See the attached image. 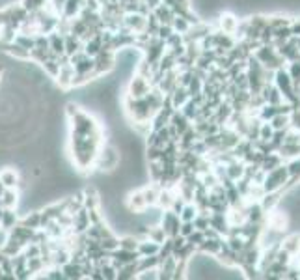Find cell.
<instances>
[{"label":"cell","instance_id":"cell-14","mask_svg":"<svg viewBox=\"0 0 300 280\" xmlns=\"http://www.w3.org/2000/svg\"><path fill=\"white\" fill-rule=\"evenodd\" d=\"M261 95H263L265 99V103H269V105H280V103H284V97H282V93H280V90L274 86V83L270 81V83H265L263 84V88H261Z\"/></svg>","mask_w":300,"mask_h":280},{"label":"cell","instance_id":"cell-41","mask_svg":"<svg viewBox=\"0 0 300 280\" xmlns=\"http://www.w3.org/2000/svg\"><path fill=\"white\" fill-rule=\"evenodd\" d=\"M2 213H4V208H2V206H0V218H2Z\"/></svg>","mask_w":300,"mask_h":280},{"label":"cell","instance_id":"cell-15","mask_svg":"<svg viewBox=\"0 0 300 280\" xmlns=\"http://www.w3.org/2000/svg\"><path fill=\"white\" fill-rule=\"evenodd\" d=\"M84 6H86V0H66V4H63V10H62V15L63 19H75V17L80 15V11L84 10Z\"/></svg>","mask_w":300,"mask_h":280},{"label":"cell","instance_id":"cell-20","mask_svg":"<svg viewBox=\"0 0 300 280\" xmlns=\"http://www.w3.org/2000/svg\"><path fill=\"white\" fill-rule=\"evenodd\" d=\"M0 183L6 187V189H17L21 179H19V174L13 168H4L0 170Z\"/></svg>","mask_w":300,"mask_h":280},{"label":"cell","instance_id":"cell-3","mask_svg":"<svg viewBox=\"0 0 300 280\" xmlns=\"http://www.w3.org/2000/svg\"><path fill=\"white\" fill-rule=\"evenodd\" d=\"M287 179H289V174H287L285 163H282V165L272 168V170L265 172V177H263V182H261V187H263L265 192L284 191Z\"/></svg>","mask_w":300,"mask_h":280},{"label":"cell","instance_id":"cell-10","mask_svg":"<svg viewBox=\"0 0 300 280\" xmlns=\"http://www.w3.org/2000/svg\"><path fill=\"white\" fill-rule=\"evenodd\" d=\"M222 245H224V237H205L203 239V243L198 247V252L217 258L218 252L222 250Z\"/></svg>","mask_w":300,"mask_h":280},{"label":"cell","instance_id":"cell-36","mask_svg":"<svg viewBox=\"0 0 300 280\" xmlns=\"http://www.w3.org/2000/svg\"><path fill=\"white\" fill-rule=\"evenodd\" d=\"M172 28H174V32H177V34H183V36H185L186 32H188V28H190V23L186 21L185 17L176 15V17H174V21H172Z\"/></svg>","mask_w":300,"mask_h":280},{"label":"cell","instance_id":"cell-32","mask_svg":"<svg viewBox=\"0 0 300 280\" xmlns=\"http://www.w3.org/2000/svg\"><path fill=\"white\" fill-rule=\"evenodd\" d=\"M287 73H289V77L293 78V84H295V88L298 90L300 88V58L298 60H293V62H289V66H287Z\"/></svg>","mask_w":300,"mask_h":280},{"label":"cell","instance_id":"cell-24","mask_svg":"<svg viewBox=\"0 0 300 280\" xmlns=\"http://www.w3.org/2000/svg\"><path fill=\"white\" fill-rule=\"evenodd\" d=\"M170 99H172L174 109H181L183 105L190 99V95H188V90H186L185 86H176V90L170 93Z\"/></svg>","mask_w":300,"mask_h":280},{"label":"cell","instance_id":"cell-28","mask_svg":"<svg viewBox=\"0 0 300 280\" xmlns=\"http://www.w3.org/2000/svg\"><path fill=\"white\" fill-rule=\"evenodd\" d=\"M136 276H138V269H136V262H133V264H125L119 267L116 280H133Z\"/></svg>","mask_w":300,"mask_h":280},{"label":"cell","instance_id":"cell-1","mask_svg":"<svg viewBox=\"0 0 300 280\" xmlns=\"http://www.w3.org/2000/svg\"><path fill=\"white\" fill-rule=\"evenodd\" d=\"M272 83H274V86L280 90V93H282L284 101H287V103H289L293 109H298V107H300L298 90L295 88L293 78L289 77V73H287L285 66H282V68L276 69L274 75H272Z\"/></svg>","mask_w":300,"mask_h":280},{"label":"cell","instance_id":"cell-5","mask_svg":"<svg viewBox=\"0 0 300 280\" xmlns=\"http://www.w3.org/2000/svg\"><path fill=\"white\" fill-rule=\"evenodd\" d=\"M151 88H153V84H151L149 78L140 75V73H135L133 78L129 81V84H127V97H133V99L144 97L145 93H149Z\"/></svg>","mask_w":300,"mask_h":280},{"label":"cell","instance_id":"cell-34","mask_svg":"<svg viewBox=\"0 0 300 280\" xmlns=\"http://www.w3.org/2000/svg\"><path fill=\"white\" fill-rule=\"evenodd\" d=\"M140 239L136 237L135 233H129V235H123L119 237V249H127V250H136L138 249Z\"/></svg>","mask_w":300,"mask_h":280},{"label":"cell","instance_id":"cell-17","mask_svg":"<svg viewBox=\"0 0 300 280\" xmlns=\"http://www.w3.org/2000/svg\"><path fill=\"white\" fill-rule=\"evenodd\" d=\"M62 273H63V278L66 280H80L84 278L82 276V264H77V262H66L62 265Z\"/></svg>","mask_w":300,"mask_h":280},{"label":"cell","instance_id":"cell-8","mask_svg":"<svg viewBox=\"0 0 300 280\" xmlns=\"http://www.w3.org/2000/svg\"><path fill=\"white\" fill-rule=\"evenodd\" d=\"M145 25H147V15H142L140 11L123 15V26H127L133 34H142L145 30Z\"/></svg>","mask_w":300,"mask_h":280},{"label":"cell","instance_id":"cell-21","mask_svg":"<svg viewBox=\"0 0 300 280\" xmlns=\"http://www.w3.org/2000/svg\"><path fill=\"white\" fill-rule=\"evenodd\" d=\"M63 42H66V54L68 56H73L75 52L78 51H82V47H84V42L80 39V37L77 36V34H63Z\"/></svg>","mask_w":300,"mask_h":280},{"label":"cell","instance_id":"cell-42","mask_svg":"<svg viewBox=\"0 0 300 280\" xmlns=\"http://www.w3.org/2000/svg\"><path fill=\"white\" fill-rule=\"evenodd\" d=\"M296 258H300V239H298V254H296Z\"/></svg>","mask_w":300,"mask_h":280},{"label":"cell","instance_id":"cell-18","mask_svg":"<svg viewBox=\"0 0 300 280\" xmlns=\"http://www.w3.org/2000/svg\"><path fill=\"white\" fill-rule=\"evenodd\" d=\"M49 47H51V52L54 54V56L66 54V42H63V34H60L58 30L51 32V34H49Z\"/></svg>","mask_w":300,"mask_h":280},{"label":"cell","instance_id":"cell-37","mask_svg":"<svg viewBox=\"0 0 300 280\" xmlns=\"http://www.w3.org/2000/svg\"><path fill=\"white\" fill-rule=\"evenodd\" d=\"M272 135H274V129H272V125H270L269 122H261V125H259V140L270 142Z\"/></svg>","mask_w":300,"mask_h":280},{"label":"cell","instance_id":"cell-33","mask_svg":"<svg viewBox=\"0 0 300 280\" xmlns=\"http://www.w3.org/2000/svg\"><path fill=\"white\" fill-rule=\"evenodd\" d=\"M19 4L25 8L28 13H34V11L37 10H43V8H47V4H49V0H21Z\"/></svg>","mask_w":300,"mask_h":280},{"label":"cell","instance_id":"cell-40","mask_svg":"<svg viewBox=\"0 0 300 280\" xmlns=\"http://www.w3.org/2000/svg\"><path fill=\"white\" fill-rule=\"evenodd\" d=\"M4 189H6V187L2 185V183H0V196H2V192H4Z\"/></svg>","mask_w":300,"mask_h":280},{"label":"cell","instance_id":"cell-12","mask_svg":"<svg viewBox=\"0 0 300 280\" xmlns=\"http://www.w3.org/2000/svg\"><path fill=\"white\" fill-rule=\"evenodd\" d=\"M239 21H241V19H237L233 13H222V15L218 17V30H222L224 34L235 36V34H237V28H239Z\"/></svg>","mask_w":300,"mask_h":280},{"label":"cell","instance_id":"cell-35","mask_svg":"<svg viewBox=\"0 0 300 280\" xmlns=\"http://www.w3.org/2000/svg\"><path fill=\"white\" fill-rule=\"evenodd\" d=\"M269 124L272 125V129H274V131L287 129V127H289V124H291V118H289V114H276L274 118L270 119Z\"/></svg>","mask_w":300,"mask_h":280},{"label":"cell","instance_id":"cell-31","mask_svg":"<svg viewBox=\"0 0 300 280\" xmlns=\"http://www.w3.org/2000/svg\"><path fill=\"white\" fill-rule=\"evenodd\" d=\"M43 71L49 75L51 78H56L58 73H60V64H58V56H52L49 58V60H45V62L41 64Z\"/></svg>","mask_w":300,"mask_h":280},{"label":"cell","instance_id":"cell-43","mask_svg":"<svg viewBox=\"0 0 300 280\" xmlns=\"http://www.w3.org/2000/svg\"><path fill=\"white\" fill-rule=\"evenodd\" d=\"M0 75H2V66H0Z\"/></svg>","mask_w":300,"mask_h":280},{"label":"cell","instance_id":"cell-7","mask_svg":"<svg viewBox=\"0 0 300 280\" xmlns=\"http://www.w3.org/2000/svg\"><path fill=\"white\" fill-rule=\"evenodd\" d=\"M159 224L162 226V230H164V233L168 235V237H174V235H177V233H179L181 218H179V215H177V213L172 211V209H162Z\"/></svg>","mask_w":300,"mask_h":280},{"label":"cell","instance_id":"cell-2","mask_svg":"<svg viewBox=\"0 0 300 280\" xmlns=\"http://www.w3.org/2000/svg\"><path fill=\"white\" fill-rule=\"evenodd\" d=\"M121 163L118 148H114L112 144L101 146V150L97 153V159L93 163V168H97L101 172H114Z\"/></svg>","mask_w":300,"mask_h":280},{"label":"cell","instance_id":"cell-25","mask_svg":"<svg viewBox=\"0 0 300 280\" xmlns=\"http://www.w3.org/2000/svg\"><path fill=\"white\" fill-rule=\"evenodd\" d=\"M159 249H161V245L155 243V241H151V239L144 237L140 239L138 243V254L140 256H151V254H159Z\"/></svg>","mask_w":300,"mask_h":280},{"label":"cell","instance_id":"cell-9","mask_svg":"<svg viewBox=\"0 0 300 280\" xmlns=\"http://www.w3.org/2000/svg\"><path fill=\"white\" fill-rule=\"evenodd\" d=\"M73 78H75V68L71 64H66V66H60V73H58V77L54 81H56L62 92H68V90L73 88Z\"/></svg>","mask_w":300,"mask_h":280},{"label":"cell","instance_id":"cell-6","mask_svg":"<svg viewBox=\"0 0 300 280\" xmlns=\"http://www.w3.org/2000/svg\"><path fill=\"white\" fill-rule=\"evenodd\" d=\"M28 17V11L23 8L21 4H11L4 10H0V26L13 23V25L21 26V23Z\"/></svg>","mask_w":300,"mask_h":280},{"label":"cell","instance_id":"cell-22","mask_svg":"<svg viewBox=\"0 0 300 280\" xmlns=\"http://www.w3.org/2000/svg\"><path fill=\"white\" fill-rule=\"evenodd\" d=\"M19 223V217H17L15 209H10V208H4V213H2V218H0V230H4V232H10L15 224Z\"/></svg>","mask_w":300,"mask_h":280},{"label":"cell","instance_id":"cell-38","mask_svg":"<svg viewBox=\"0 0 300 280\" xmlns=\"http://www.w3.org/2000/svg\"><path fill=\"white\" fill-rule=\"evenodd\" d=\"M203 239H205V233H203V230H194L190 235H186V243L194 245V247H196V250H198V247L203 243Z\"/></svg>","mask_w":300,"mask_h":280},{"label":"cell","instance_id":"cell-29","mask_svg":"<svg viewBox=\"0 0 300 280\" xmlns=\"http://www.w3.org/2000/svg\"><path fill=\"white\" fill-rule=\"evenodd\" d=\"M145 237L161 245L162 241H164V239L168 237V235L164 233V230H162L161 224H155V226H147V230H145Z\"/></svg>","mask_w":300,"mask_h":280},{"label":"cell","instance_id":"cell-26","mask_svg":"<svg viewBox=\"0 0 300 280\" xmlns=\"http://www.w3.org/2000/svg\"><path fill=\"white\" fill-rule=\"evenodd\" d=\"M293 23V17L287 15V13H272V15H267V25L270 28H280V26H291Z\"/></svg>","mask_w":300,"mask_h":280},{"label":"cell","instance_id":"cell-30","mask_svg":"<svg viewBox=\"0 0 300 280\" xmlns=\"http://www.w3.org/2000/svg\"><path fill=\"white\" fill-rule=\"evenodd\" d=\"M196 215H198V206H196V204H194V202H186L185 206H183L181 213H179V218H181L183 223H192Z\"/></svg>","mask_w":300,"mask_h":280},{"label":"cell","instance_id":"cell-27","mask_svg":"<svg viewBox=\"0 0 300 280\" xmlns=\"http://www.w3.org/2000/svg\"><path fill=\"white\" fill-rule=\"evenodd\" d=\"M19 223L26 228H32V230H41V211H32V213H26V217H23Z\"/></svg>","mask_w":300,"mask_h":280},{"label":"cell","instance_id":"cell-19","mask_svg":"<svg viewBox=\"0 0 300 280\" xmlns=\"http://www.w3.org/2000/svg\"><path fill=\"white\" fill-rule=\"evenodd\" d=\"M153 13V17H155L157 21H159V25H172V21H174V17H176V13L172 11V8H168L166 4H159L155 8V10L151 11Z\"/></svg>","mask_w":300,"mask_h":280},{"label":"cell","instance_id":"cell-39","mask_svg":"<svg viewBox=\"0 0 300 280\" xmlns=\"http://www.w3.org/2000/svg\"><path fill=\"white\" fill-rule=\"evenodd\" d=\"M194 230H196V228H194V223H183V221H181V226H179V235L186 237V235H190Z\"/></svg>","mask_w":300,"mask_h":280},{"label":"cell","instance_id":"cell-4","mask_svg":"<svg viewBox=\"0 0 300 280\" xmlns=\"http://www.w3.org/2000/svg\"><path fill=\"white\" fill-rule=\"evenodd\" d=\"M255 58H258L259 62L263 64V68L270 69V71H276L278 68L285 66L284 58L280 56L278 51H276L274 45H259L254 52H252Z\"/></svg>","mask_w":300,"mask_h":280},{"label":"cell","instance_id":"cell-13","mask_svg":"<svg viewBox=\"0 0 300 280\" xmlns=\"http://www.w3.org/2000/svg\"><path fill=\"white\" fill-rule=\"evenodd\" d=\"M88 226H90V213H88V209L82 206V208H80L77 213H75V215H73L71 230L75 233H84L86 230H88Z\"/></svg>","mask_w":300,"mask_h":280},{"label":"cell","instance_id":"cell-23","mask_svg":"<svg viewBox=\"0 0 300 280\" xmlns=\"http://www.w3.org/2000/svg\"><path fill=\"white\" fill-rule=\"evenodd\" d=\"M17 204H19V192H17V189H4L2 196H0V206L15 209Z\"/></svg>","mask_w":300,"mask_h":280},{"label":"cell","instance_id":"cell-16","mask_svg":"<svg viewBox=\"0 0 300 280\" xmlns=\"http://www.w3.org/2000/svg\"><path fill=\"white\" fill-rule=\"evenodd\" d=\"M170 125L177 131V135L181 136L183 133H185V131L192 125V122L188 118H186L185 114H183L181 110L176 109V110H174V114L170 116Z\"/></svg>","mask_w":300,"mask_h":280},{"label":"cell","instance_id":"cell-11","mask_svg":"<svg viewBox=\"0 0 300 280\" xmlns=\"http://www.w3.org/2000/svg\"><path fill=\"white\" fill-rule=\"evenodd\" d=\"M127 209H129V213H142L147 209V204H145V198H144V192H142V189H138V191H133L127 196Z\"/></svg>","mask_w":300,"mask_h":280}]
</instances>
